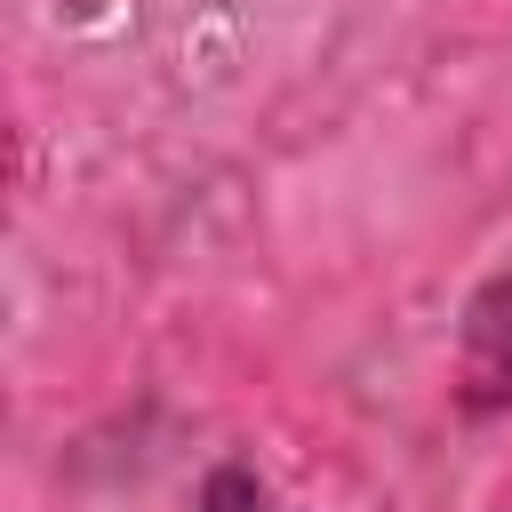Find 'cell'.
<instances>
[{
    "label": "cell",
    "instance_id": "6da1fadb",
    "mask_svg": "<svg viewBox=\"0 0 512 512\" xmlns=\"http://www.w3.org/2000/svg\"><path fill=\"white\" fill-rule=\"evenodd\" d=\"M456 384L472 408H512V272H496L464 320V352H456Z\"/></svg>",
    "mask_w": 512,
    "mask_h": 512
},
{
    "label": "cell",
    "instance_id": "7a4b0ae2",
    "mask_svg": "<svg viewBox=\"0 0 512 512\" xmlns=\"http://www.w3.org/2000/svg\"><path fill=\"white\" fill-rule=\"evenodd\" d=\"M200 512H288L248 464H216L208 472V488H200Z\"/></svg>",
    "mask_w": 512,
    "mask_h": 512
}]
</instances>
